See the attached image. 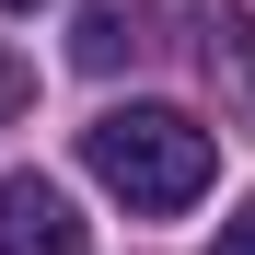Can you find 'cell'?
<instances>
[{
    "mask_svg": "<svg viewBox=\"0 0 255 255\" xmlns=\"http://www.w3.org/2000/svg\"><path fill=\"white\" fill-rule=\"evenodd\" d=\"M81 162H93V186H116L128 209H197L209 174H221V139H209L186 105H105L81 128Z\"/></svg>",
    "mask_w": 255,
    "mask_h": 255,
    "instance_id": "cell-1",
    "label": "cell"
},
{
    "mask_svg": "<svg viewBox=\"0 0 255 255\" xmlns=\"http://www.w3.org/2000/svg\"><path fill=\"white\" fill-rule=\"evenodd\" d=\"M139 47H151V0H81V23H70L81 70H128Z\"/></svg>",
    "mask_w": 255,
    "mask_h": 255,
    "instance_id": "cell-4",
    "label": "cell"
},
{
    "mask_svg": "<svg viewBox=\"0 0 255 255\" xmlns=\"http://www.w3.org/2000/svg\"><path fill=\"white\" fill-rule=\"evenodd\" d=\"M23 93H35V81H23V58H0V128L23 116Z\"/></svg>",
    "mask_w": 255,
    "mask_h": 255,
    "instance_id": "cell-6",
    "label": "cell"
},
{
    "mask_svg": "<svg viewBox=\"0 0 255 255\" xmlns=\"http://www.w3.org/2000/svg\"><path fill=\"white\" fill-rule=\"evenodd\" d=\"M197 58H209V81H221V105H232V116H255V12L197 0Z\"/></svg>",
    "mask_w": 255,
    "mask_h": 255,
    "instance_id": "cell-3",
    "label": "cell"
},
{
    "mask_svg": "<svg viewBox=\"0 0 255 255\" xmlns=\"http://www.w3.org/2000/svg\"><path fill=\"white\" fill-rule=\"evenodd\" d=\"M209 255H255V197L232 209V221H221V232H209Z\"/></svg>",
    "mask_w": 255,
    "mask_h": 255,
    "instance_id": "cell-5",
    "label": "cell"
},
{
    "mask_svg": "<svg viewBox=\"0 0 255 255\" xmlns=\"http://www.w3.org/2000/svg\"><path fill=\"white\" fill-rule=\"evenodd\" d=\"M0 12H35V0H0Z\"/></svg>",
    "mask_w": 255,
    "mask_h": 255,
    "instance_id": "cell-7",
    "label": "cell"
},
{
    "mask_svg": "<svg viewBox=\"0 0 255 255\" xmlns=\"http://www.w3.org/2000/svg\"><path fill=\"white\" fill-rule=\"evenodd\" d=\"M0 255H93V221L58 174H0Z\"/></svg>",
    "mask_w": 255,
    "mask_h": 255,
    "instance_id": "cell-2",
    "label": "cell"
}]
</instances>
